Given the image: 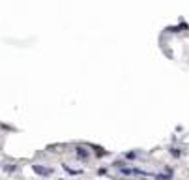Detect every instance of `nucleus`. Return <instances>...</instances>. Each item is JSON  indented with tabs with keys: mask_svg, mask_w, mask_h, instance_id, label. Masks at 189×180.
<instances>
[{
	"mask_svg": "<svg viewBox=\"0 0 189 180\" xmlns=\"http://www.w3.org/2000/svg\"><path fill=\"white\" fill-rule=\"evenodd\" d=\"M34 171L37 175H51V169H45V167H39V165H34Z\"/></svg>",
	"mask_w": 189,
	"mask_h": 180,
	"instance_id": "f257e3e1",
	"label": "nucleus"
},
{
	"mask_svg": "<svg viewBox=\"0 0 189 180\" xmlns=\"http://www.w3.org/2000/svg\"><path fill=\"white\" fill-rule=\"evenodd\" d=\"M77 156H79V158H88V152H86L84 148H77Z\"/></svg>",
	"mask_w": 189,
	"mask_h": 180,
	"instance_id": "f03ea898",
	"label": "nucleus"
}]
</instances>
